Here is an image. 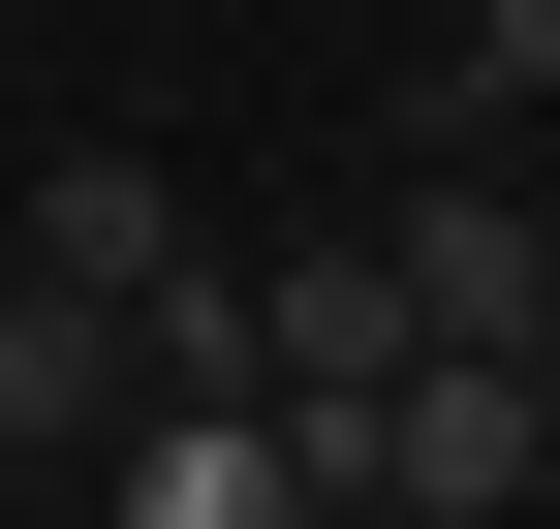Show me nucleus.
Instances as JSON below:
<instances>
[{
  "mask_svg": "<svg viewBox=\"0 0 560 529\" xmlns=\"http://www.w3.org/2000/svg\"><path fill=\"white\" fill-rule=\"evenodd\" d=\"M125 281H62V249H0V436H125Z\"/></svg>",
  "mask_w": 560,
  "mask_h": 529,
  "instance_id": "20e7f679",
  "label": "nucleus"
},
{
  "mask_svg": "<svg viewBox=\"0 0 560 529\" xmlns=\"http://www.w3.org/2000/svg\"><path fill=\"white\" fill-rule=\"evenodd\" d=\"M312 498H374V529H499V498H560V343H405L374 405H312Z\"/></svg>",
  "mask_w": 560,
  "mask_h": 529,
  "instance_id": "f257e3e1",
  "label": "nucleus"
},
{
  "mask_svg": "<svg viewBox=\"0 0 560 529\" xmlns=\"http://www.w3.org/2000/svg\"><path fill=\"white\" fill-rule=\"evenodd\" d=\"M374 219H405V311H436V343H529V311H560V219H529V187H467V156H405Z\"/></svg>",
  "mask_w": 560,
  "mask_h": 529,
  "instance_id": "7ed1b4c3",
  "label": "nucleus"
},
{
  "mask_svg": "<svg viewBox=\"0 0 560 529\" xmlns=\"http://www.w3.org/2000/svg\"><path fill=\"white\" fill-rule=\"evenodd\" d=\"M529 343H560V311H529Z\"/></svg>",
  "mask_w": 560,
  "mask_h": 529,
  "instance_id": "6e6552de",
  "label": "nucleus"
},
{
  "mask_svg": "<svg viewBox=\"0 0 560 529\" xmlns=\"http://www.w3.org/2000/svg\"><path fill=\"white\" fill-rule=\"evenodd\" d=\"M249 343H280V405H374L436 311H405V219H312V249H249Z\"/></svg>",
  "mask_w": 560,
  "mask_h": 529,
  "instance_id": "f03ea898",
  "label": "nucleus"
},
{
  "mask_svg": "<svg viewBox=\"0 0 560 529\" xmlns=\"http://www.w3.org/2000/svg\"><path fill=\"white\" fill-rule=\"evenodd\" d=\"M499 125H560V0H467V62L405 94V156H499Z\"/></svg>",
  "mask_w": 560,
  "mask_h": 529,
  "instance_id": "423d86ee",
  "label": "nucleus"
},
{
  "mask_svg": "<svg viewBox=\"0 0 560 529\" xmlns=\"http://www.w3.org/2000/svg\"><path fill=\"white\" fill-rule=\"evenodd\" d=\"M529 187H560V125H529Z\"/></svg>",
  "mask_w": 560,
  "mask_h": 529,
  "instance_id": "0eeeda50",
  "label": "nucleus"
},
{
  "mask_svg": "<svg viewBox=\"0 0 560 529\" xmlns=\"http://www.w3.org/2000/svg\"><path fill=\"white\" fill-rule=\"evenodd\" d=\"M32 249H62V281H125V311H156V281H187V187H156V156H32Z\"/></svg>",
  "mask_w": 560,
  "mask_h": 529,
  "instance_id": "39448f33",
  "label": "nucleus"
}]
</instances>
